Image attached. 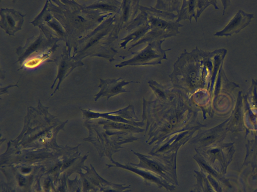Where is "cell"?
I'll list each match as a JSON object with an SVG mask.
<instances>
[{
    "mask_svg": "<svg viewBox=\"0 0 257 192\" xmlns=\"http://www.w3.org/2000/svg\"><path fill=\"white\" fill-rule=\"evenodd\" d=\"M48 8L65 28L70 56L77 42L94 30L112 14L91 10L74 0H47Z\"/></svg>",
    "mask_w": 257,
    "mask_h": 192,
    "instance_id": "cell-1",
    "label": "cell"
},
{
    "mask_svg": "<svg viewBox=\"0 0 257 192\" xmlns=\"http://www.w3.org/2000/svg\"><path fill=\"white\" fill-rule=\"evenodd\" d=\"M116 14L105 18L94 30L79 40L73 48L72 58L78 62L87 56H99L109 62L117 52L112 43L118 37L116 28Z\"/></svg>",
    "mask_w": 257,
    "mask_h": 192,
    "instance_id": "cell-2",
    "label": "cell"
},
{
    "mask_svg": "<svg viewBox=\"0 0 257 192\" xmlns=\"http://www.w3.org/2000/svg\"><path fill=\"white\" fill-rule=\"evenodd\" d=\"M200 52L197 48L190 52L185 50L178 58L169 76L174 88L191 92L199 84Z\"/></svg>",
    "mask_w": 257,
    "mask_h": 192,
    "instance_id": "cell-3",
    "label": "cell"
},
{
    "mask_svg": "<svg viewBox=\"0 0 257 192\" xmlns=\"http://www.w3.org/2000/svg\"><path fill=\"white\" fill-rule=\"evenodd\" d=\"M141 7L146 12L150 30L144 38L131 45L129 50L142 43L163 40L175 36L179 33V28L183 26L175 20L178 18L177 14L159 10L152 6H141Z\"/></svg>",
    "mask_w": 257,
    "mask_h": 192,
    "instance_id": "cell-4",
    "label": "cell"
},
{
    "mask_svg": "<svg viewBox=\"0 0 257 192\" xmlns=\"http://www.w3.org/2000/svg\"><path fill=\"white\" fill-rule=\"evenodd\" d=\"M165 40H158L148 42V45L142 50L132 52V56L115 66L121 68L127 66H145L161 64L163 60H167L166 52L171 48L163 50L162 43Z\"/></svg>",
    "mask_w": 257,
    "mask_h": 192,
    "instance_id": "cell-5",
    "label": "cell"
},
{
    "mask_svg": "<svg viewBox=\"0 0 257 192\" xmlns=\"http://www.w3.org/2000/svg\"><path fill=\"white\" fill-rule=\"evenodd\" d=\"M30 23L39 27L46 38L56 40L67 42L66 31L59 20L52 14L46 4L39 14Z\"/></svg>",
    "mask_w": 257,
    "mask_h": 192,
    "instance_id": "cell-6",
    "label": "cell"
},
{
    "mask_svg": "<svg viewBox=\"0 0 257 192\" xmlns=\"http://www.w3.org/2000/svg\"><path fill=\"white\" fill-rule=\"evenodd\" d=\"M57 40L48 38L41 31L38 36H33L27 39L23 46H19L16 50L18 60L15 62H19L22 64L24 60L35 53L46 54L55 50L58 46Z\"/></svg>",
    "mask_w": 257,
    "mask_h": 192,
    "instance_id": "cell-7",
    "label": "cell"
},
{
    "mask_svg": "<svg viewBox=\"0 0 257 192\" xmlns=\"http://www.w3.org/2000/svg\"><path fill=\"white\" fill-rule=\"evenodd\" d=\"M0 26L10 36L22 28L25 15L14 9L4 8L0 10Z\"/></svg>",
    "mask_w": 257,
    "mask_h": 192,
    "instance_id": "cell-8",
    "label": "cell"
},
{
    "mask_svg": "<svg viewBox=\"0 0 257 192\" xmlns=\"http://www.w3.org/2000/svg\"><path fill=\"white\" fill-rule=\"evenodd\" d=\"M55 62H56L58 72L57 76L55 78L53 84L51 86V88L54 87L56 80H58V82L54 92L51 96L55 93L56 90L59 89V86L62 81L67 77L75 68L83 65L82 62H76L72 59V57L69 54L67 46L64 48L63 53L58 58L55 60Z\"/></svg>",
    "mask_w": 257,
    "mask_h": 192,
    "instance_id": "cell-9",
    "label": "cell"
},
{
    "mask_svg": "<svg viewBox=\"0 0 257 192\" xmlns=\"http://www.w3.org/2000/svg\"><path fill=\"white\" fill-rule=\"evenodd\" d=\"M139 0H123L118 12L115 14L116 17V28L118 33L127 27L136 18L139 10Z\"/></svg>",
    "mask_w": 257,
    "mask_h": 192,
    "instance_id": "cell-10",
    "label": "cell"
},
{
    "mask_svg": "<svg viewBox=\"0 0 257 192\" xmlns=\"http://www.w3.org/2000/svg\"><path fill=\"white\" fill-rule=\"evenodd\" d=\"M210 2L200 0H182V6L177 14L176 22L188 19L191 22L192 18L197 22L198 18Z\"/></svg>",
    "mask_w": 257,
    "mask_h": 192,
    "instance_id": "cell-11",
    "label": "cell"
},
{
    "mask_svg": "<svg viewBox=\"0 0 257 192\" xmlns=\"http://www.w3.org/2000/svg\"><path fill=\"white\" fill-rule=\"evenodd\" d=\"M100 84L98 88H100L98 94L96 95L97 100L101 96H105L107 98L121 92H127L123 86L130 83H138L139 82H126L121 78L115 79L103 80L100 78Z\"/></svg>",
    "mask_w": 257,
    "mask_h": 192,
    "instance_id": "cell-12",
    "label": "cell"
},
{
    "mask_svg": "<svg viewBox=\"0 0 257 192\" xmlns=\"http://www.w3.org/2000/svg\"><path fill=\"white\" fill-rule=\"evenodd\" d=\"M250 18L251 17L248 14L246 16L244 12H239L232 18L222 31L216 33L215 35H229L234 32H237L247 24Z\"/></svg>",
    "mask_w": 257,
    "mask_h": 192,
    "instance_id": "cell-13",
    "label": "cell"
},
{
    "mask_svg": "<svg viewBox=\"0 0 257 192\" xmlns=\"http://www.w3.org/2000/svg\"><path fill=\"white\" fill-rule=\"evenodd\" d=\"M121 2L117 0H97L87 6L91 10L105 14H116L120 8Z\"/></svg>",
    "mask_w": 257,
    "mask_h": 192,
    "instance_id": "cell-14",
    "label": "cell"
},
{
    "mask_svg": "<svg viewBox=\"0 0 257 192\" xmlns=\"http://www.w3.org/2000/svg\"><path fill=\"white\" fill-rule=\"evenodd\" d=\"M182 0H157L155 8L162 11L179 12ZM174 13V12H173Z\"/></svg>",
    "mask_w": 257,
    "mask_h": 192,
    "instance_id": "cell-15",
    "label": "cell"
},
{
    "mask_svg": "<svg viewBox=\"0 0 257 192\" xmlns=\"http://www.w3.org/2000/svg\"><path fill=\"white\" fill-rule=\"evenodd\" d=\"M148 84L155 94L161 98H165L166 95L171 93L173 90H171L168 88L164 86L154 80H150L148 82Z\"/></svg>",
    "mask_w": 257,
    "mask_h": 192,
    "instance_id": "cell-16",
    "label": "cell"
},
{
    "mask_svg": "<svg viewBox=\"0 0 257 192\" xmlns=\"http://www.w3.org/2000/svg\"><path fill=\"white\" fill-rule=\"evenodd\" d=\"M146 163H147V165L151 168H152L157 172H161V168L157 164H156L153 162H148Z\"/></svg>",
    "mask_w": 257,
    "mask_h": 192,
    "instance_id": "cell-17",
    "label": "cell"
},
{
    "mask_svg": "<svg viewBox=\"0 0 257 192\" xmlns=\"http://www.w3.org/2000/svg\"><path fill=\"white\" fill-rule=\"evenodd\" d=\"M29 170H30L28 168H24V170H23V172H28Z\"/></svg>",
    "mask_w": 257,
    "mask_h": 192,
    "instance_id": "cell-18",
    "label": "cell"
},
{
    "mask_svg": "<svg viewBox=\"0 0 257 192\" xmlns=\"http://www.w3.org/2000/svg\"></svg>",
    "mask_w": 257,
    "mask_h": 192,
    "instance_id": "cell-19",
    "label": "cell"
}]
</instances>
